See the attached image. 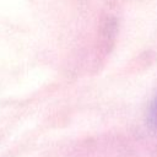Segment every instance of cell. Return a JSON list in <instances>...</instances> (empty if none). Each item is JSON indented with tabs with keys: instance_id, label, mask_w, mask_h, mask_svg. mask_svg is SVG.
<instances>
[{
	"instance_id": "obj_1",
	"label": "cell",
	"mask_w": 157,
	"mask_h": 157,
	"mask_svg": "<svg viewBox=\"0 0 157 157\" xmlns=\"http://www.w3.org/2000/svg\"><path fill=\"white\" fill-rule=\"evenodd\" d=\"M155 117L157 118V102H156V105H155Z\"/></svg>"
}]
</instances>
